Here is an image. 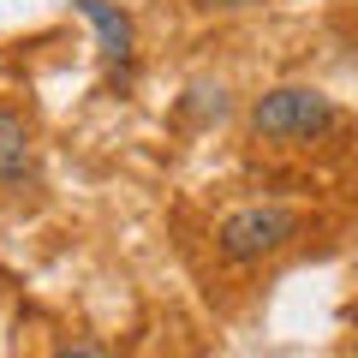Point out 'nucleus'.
Masks as SVG:
<instances>
[{
    "instance_id": "f257e3e1",
    "label": "nucleus",
    "mask_w": 358,
    "mask_h": 358,
    "mask_svg": "<svg viewBox=\"0 0 358 358\" xmlns=\"http://www.w3.org/2000/svg\"><path fill=\"white\" fill-rule=\"evenodd\" d=\"M329 120H334V102L310 84H281V90H268V96H257V108H251L257 138H287V143L322 131Z\"/></svg>"
},
{
    "instance_id": "f03ea898",
    "label": "nucleus",
    "mask_w": 358,
    "mask_h": 358,
    "mask_svg": "<svg viewBox=\"0 0 358 358\" xmlns=\"http://www.w3.org/2000/svg\"><path fill=\"white\" fill-rule=\"evenodd\" d=\"M293 233H299V215H293V209H281V203H251V209H233V215L221 221L215 245H221L227 263H257V257L281 251Z\"/></svg>"
},
{
    "instance_id": "7ed1b4c3",
    "label": "nucleus",
    "mask_w": 358,
    "mask_h": 358,
    "mask_svg": "<svg viewBox=\"0 0 358 358\" xmlns=\"http://www.w3.org/2000/svg\"><path fill=\"white\" fill-rule=\"evenodd\" d=\"M78 13H84L90 24H96L108 66H126V60H131V18L120 13V6H108V0H78Z\"/></svg>"
},
{
    "instance_id": "20e7f679",
    "label": "nucleus",
    "mask_w": 358,
    "mask_h": 358,
    "mask_svg": "<svg viewBox=\"0 0 358 358\" xmlns=\"http://www.w3.org/2000/svg\"><path fill=\"white\" fill-rule=\"evenodd\" d=\"M24 162H30V126L13 108H0V179H18Z\"/></svg>"
},
{
    "instance_id": "39448f33",
    "label": "nucleus",
    "mask_w": 358,
    "mask_h": 358,
    "mask_svg": "<svg viewBox=\"0 0 358 358\" xmlns=\"http://www.w3.org/2000/svg\"><path fill=\"white\" fill-rule=\"evenodd\" d=\"M185 114L192 120H221L227 114V90L221 84H192L185 90Z\"/></svg>"
},
{
    "instance_id": "423d86ee",
    "label": "nucleus",
    "mask_w": 358,
    "mask_h": 358,
    "mask_svg": "<svg viewBox=\"0 0 358 358\" xmlns=\"http://www.w3.org/2000/svg\"><path fill=\"white\" fill-rule=\"evenodd\" d=\"M54 358H114V352L96 346V341H84V346H66V352H54Z\"/></svg>"
},
{
    "instance_id": "0eeeda50",
    "label": "nucleus",
    "mask_w": 358,
    "mask_h": 358,
    "mask_svg": "<svg viewBox=\"0 0 358 358\" xmlns=\"http://www.w3.org/2000/svg\"><path fill=\"white\" fill-rule=\"evenodd\" d=\"M197 6H209V13H233V6H251V0H197Z\"/></svg>"
}]
</instances>
